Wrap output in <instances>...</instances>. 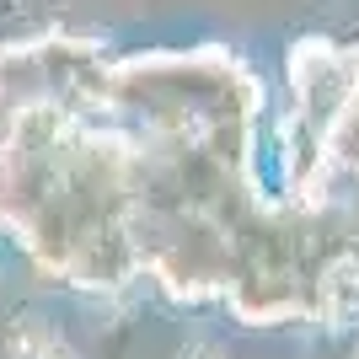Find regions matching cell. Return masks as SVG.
Here are the masks:
<instances>
[{
    "instance_id": "1",
    "label": "cell",
    "mask_w": 359,
    "mask_h": 359,
    "mask_svg": "<svg viewBox=\"0 0 359 359\" xmlns=\"http://www.w3.org/2000/svg\"><path fill=\"white\" fill-rule=\"evenodd\" d=\"M182 359H220V354H215V348L204 344V348H194V354H182Z\"/></svg>"
}]
</instances>
